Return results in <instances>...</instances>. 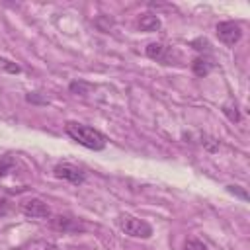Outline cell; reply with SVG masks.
I'll use <instances>...</instances> for the list:
<instances>
[{"label": "cell", "instance_id": "10", "mask_svg": "<svg viewBox=\"0 0 250 250\" xmlns=\"http://www.w3.org/2000/svg\"><path fill=\"white\" fill-rule=\"evenodd\" d=\"M68 90L72 92V94H80V96H84V94H88L90 90H92V84H88V82H70V86H68Z\"/></svg>", "mask_w": 250, "mask_h": 250}, {"label": "cell", "instance_id": "13", "mask_svg": "<svg viewBox=\"0 0 250 250\" xmlns=\"http://www.w3.org/2000/svg\"><path fill=\"white\" fill-rule=\"evenodd\" d=\"M0 68H4L6 72H12V74H18V72L21 70L16 62H12V61H8V59H4V57H0Z\"/></svg>", "mask_w": 250, "mask_h": 250}, {"label": "cell", "instance_id": "7", "mask_svg": "<svg viewBox=\"0 0 250 250\" xmlns=\"http://www.w3.org/2000/svg\"><path fill=\"white\" fill-rule=\"evenodd\" d=\"M51 227L55 230H61V232H82L86 227L80 219H74V217H66V215H57L51 219Z\"/></svg>", "mask_w": 250, "mask_h": 250}, {"label": "cell", "instance_id": "1", "mask_svg": "<svg viewBox=\"0 0 250 250\" xmlns=\"http://www.w3.org/2000/svg\"><path fill=\"white\" fill-rule=\"evenodd\" d=\"M64 131L72 141H76L78 145H82L90 150H104L105 148L107 139L98 129H94L90 125H84V123H78V121H68L64 125Z\"/></svg>", "mask_w": 250, "mask_h": 250}, {"label": "cell", "instance_id": "16", "mask_svg": "<svg viewBox=\"0 0 250 250\" xmlns=\"http://www.w3.org/2000/svg\"><path fill=\"white\" fill-rule=\"evenodd\" d=\"M227 189H229L230 193H234V195H238V197H240V199H244V201L248 199V193H246V191H244V189H242L240 186H227Z\"/></svg>", "mask_w": 250, "mask_h": 250}, {"label": "cell", "instance_id": "2", "mask_svg": "<svg viewBox=\"0 0 250 250\" xmlns=\"http://www.w3.org/2000/svg\"><path fill=\"white\" fill-rule=\"evenodd\" d=\"M117 225L125 234H129L133 238H150L152 236V227L146 221L137 219L133 215H119Z\"/></svg>", "mask_w": 250, "mask_h": 250}, {"label": "cell", "instance_id": "14", "mask_svg": "<svg viewBox=\"0 0 250 250\" xmlns=\"http://www.w3.org/2000/svg\"><path fill=\"white\" fill-rule=\"evenodd\" d=\"M184 250H207V246L197 238H188L184 244Z\"/></svg>", "mask_w": 250, "mask_h": 250}, {"label": "cell", "instance_id": "17", "mask_svg": "<svg viewBox=\"0 0 250 250\" xmlns=\"http://www.w3.org/2000/svg\"><path fill=\"white\" fill-rule=\"evenodd\" d=\"M191 45H193V49H197V51H207V47H209V43H207L205 39H195Z\"/></svg>", "mask_w": 250, "mask_h": 250}, {"label": "cell", "instance_id": "15", "mask_svg": "<svg viewBox=\"0 0 250 250\" xmlns=\"http://www.w3.org/2000/svg\"><path fill=\"white\" fill-rule=\"evenodd\" d=\"M10 168H14V160L10 156H4L0 162V176H6L10 172Z\"/></svg>", "mask_w": 250, "mask_h": 250}, {"label": "cell", "instance_id": "5", "mask_svg": "<svg viewBox=\"0 0 250 250\" xmlns=\"http://www.w3.org/2000/svg\"><path fill=\"white\" fill-rule=\"evenodd\" d=\"M20 209L25 217H33V219H49L51 217V209L49 205L39 199V197H29L25 201L20 203Z\"/></svg>", "mask_w": 250, "mask_h": 250}, {"label": "cell", "instance_id": "8", "mask_svg": "<svg viewBox=\"0 0 250 250\" xmlns=\"http://www.w3.org/2000/svg\"><path fill=\"white\" fill-rule=\"evenodd\" d=\"M139 27L143 29V31H146V33H152V31H158L160 29V20H158V16L156 14H141V18H139Z\"/></svg>", "mask_w": 250, "mask_h": 250}, {"label": "cell", "instance_id": "3", "mask_svg": "<svg viewBox=\"0 0 250 250\" xmlns=\"http://www.w3.org/2000/svg\"><path fill=\"white\" fill-rule=\"evenodd\" d=\"M145 53H146V57H150L152 61H158L162 64H176V61H182L180 53L164 43H148Z\"/></svg>", "mask_w": 250, "mask_h": 250}, {"label": "cell", "instance_id": "6", "mask_svg": "<svg viewBox=\"0 0 250 250\" xmlns=\"http://www.w3.org/2000/svg\"><path fill=\"white\" fill-rule=\"evenodd\" d=\"M53 174H55L57 178H61V180H66V182L74 184V186H80V184H84V180H86V174H84L78 166L68 164V162H59V164L53 168Z\"/></svg>", "mask_w": 250, "mask_h": 250}, {"label": "cell", "instance_id": "12", "mask_svg": "<svg viewBox=\"0 0 250 250\" xmlns=\"http://www.w3.org/2000/svg\"><path fill=\"white\" fill-rule=\"evenodd\" d=\"M201 145H203L209 152H215V150L219 148V141L213 139V137H209V135H201Z\"/></svg>", "mask_w": 250, "mask_h": 250}, {"label": "cell", "instance_id": "9", "mask_svg": "<svg viewBox=\"0 0 250 250\" xmlns=\"http://www.w3.org/2000/svg\"><path fill=\"white\" fill-rule=\"evenodd\" d=\"M211 68H213V64H211L205 57H197V59H193V62H191V70H193L195 76H207V74L211 72Z\"/></svg>", "mask_w": 250, "mask_h": 250}, {"label": "cell", "instance_id": "19", "mask_svg": "<svg viewBox=\"0 0 250 250\" xmlns=\"http://www.w3.org/2000/svg\"><path fill=\"white\" fill-rule=\"evenodd\" d=\"M35 250H61L57 244H41V246H37Z\"/></svg>", "mask_w": 250, "mask_h": 250}, {"label": "cell", "instance_id": "18", "mask_svg": "<svg viewBox=\"0 0 250 250\" xmlns=\"http://www.w3.org/2000/svg\"><path fill=\"white\" fill-rule=\"evenodd\" d=\"M25 100L27 102H33V104H47V100L45 98H37V94H27Z\"/></svg>", "mask_w": 250, "mask_h": 250}, {"label": "cell", "instance_id": "4", "mask_svg": "<svg viewBox=\"0 0 250 250\" xmlns=\"http://www.w3.org/2000/svg\"><path fill=\"white\" fill-rule=\"evenodd\" d=\"M215 31H217L219 41L225 43L227 47H234V45L240 41V37H242L240 25H238L236 21H232V20H229V21H219L217 27H215Z\"/></svg>", "mask_w": 250, "mask_h": 250}, {"label": "cell", "instance_id": "11", "mask_svg": "<svg viewBox=\"0 0 250 250\" xmlns=\"http://www.w3.org/2000/svg\"><path fill=\"white\" fill-rule=\"evenodd\" d=\"M223 113H225L232 123H238V121H240L238 107H236V105H232V104H225V105H223Z\"/></svg>", "mask_w": 250, "mask_h": 250}]
</instances>
